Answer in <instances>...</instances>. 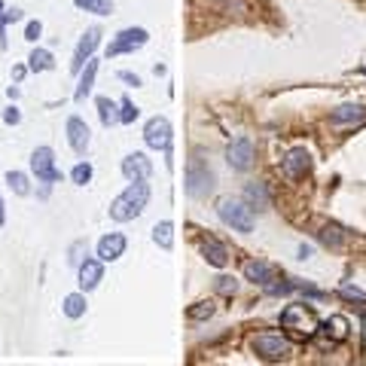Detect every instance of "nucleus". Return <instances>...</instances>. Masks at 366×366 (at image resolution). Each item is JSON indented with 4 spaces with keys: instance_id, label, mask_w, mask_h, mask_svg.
<instances>
[{
    "instance_id": "31",
    "label": "nucleus",
    "mask_w": 366,
    "mask_h": 366,
    "mask_svg": "<svg viewBox=\"0 0 366 366\" xmlns=\"http://www.w3.org/2000/svg\"><path fill=\"white\" fill-rule=\"evenodd\" d=\"M339 297H342V299H351V302L357 299L360 305H366V293L360 290V287H354V284H342V287H339Z\"/></svg>"
},
{
    "instance_id": "3",
    "label": "nucleus",
    "mask_w": 366,
    "mask_h": 366,
    "mask_svg": "<svg viewBox=\"0 0 366 366\" xmlns=\"http://www.w3.org/2000/svg\"><path fill=\"white\" fill-rule=\"evenodd\" d=\"M186 193L193 199H205V195L214 193V171L202 156H193L186 165Z\"/></svg>"
},
{
    "instance_id": "14",
    "label": "nucleus",
    "mask_w": 366,
    "mask_h": 366,
    "mask_svg": "<svg viewBox=\"0 0 366 366\" xmlns=\"http://www.w3.org/2000/svg\"><path fill=\"white\" fill-rule=\"evenodd\" d=\"M101 278H104L101 259H86V263H80V290L83 293L95 290V287L101 284Z\"/></svg>"
},
{
    "instance_id": "20",
    "label": "nucleus",
    "mask_w": 366,
    "mask_h": 366,
    "mask_svg": "<svg viewBox=\"0 0 366 366\" xmlns=\"http://www.w3.org/2000/svg\"><path fill=\"white\" fill-rule=\"evenodd\" d=\"M363 116H366V110L360 107V104H342V107H336L333 110V122L336 125H342V122H363Z\"/></svg>"
},
{
    "instance_id": "2",
    "label": "nucleus",
    "mask_w": 366,
    "mask_h": 366,
    "mask_svg": "<svg viewBox=\"0 0 366 366\" xmlns=\"http://www.w3.org/2000/svg\"><path fill=\"white\" fill-rule=\"evenodd\" d=\"M250 345H253V354H257L259 360H266V363L287 360L290 351H293L290 339H284V336H278V333H259V336H253Z\"/></svg>"
},
{
    "instance_id": "18",
    "label": "nucleus",
    "mask_w": 366,
    "mask_h": 366,
    "mask_svg": "<svg viewBox=\"0 0 366 366\" xmlns=\"http://www.w3.org/2000/svg\"><path fill=\"white\" fill-rule=\"evenodd\" d=\"M202 257L208 259L214 269H223V266L229 263V253L226 248H223L220 241H214V238H208V241H202Z\"/></svg>"
},
{
    "instance_id": "11",
    "label": "nucleus",
    "mask_w": 366,
    "mask_h": 366,
    "mask_svg": "<svg viewBox=\"0 0 366 366\" xmlns=\"http://www.w3.org/2000/svg\"><path fill=\"white\" fill-rule=\"evenodd\" d=\"M98 43H101V31H98V28H89L74 49V61H70V70H74V74H80V70L86 67V61L92 58V52L98 49Z\"/></svg>"
},
{
    "instance_id": "24",
    "label": "nucleus",
    "mask_w": 366,
    "mask_h": 366,
    "mask_svg": "<svg viewBox=\"0 0 366 366\" xmlns=\"http://www.w3.org/2000/svg\"><path fill=\"white\" fill-rule=\"evenodd\" d=\"M153 241L159 244V248H165V250H171V244H174V226L171 223H156V229H153Z\"/></svg>"
},
{
    "instance_id": "17",
    "label": "nucleus",
    "mask_w": 366,
    "mask_h": 366,
    "mask_svg": "<svg viewBox=\"0 0 366 366\" xmlns=\"http://www.w3.org/2000/svg\"><path fill=\"white\" fill-rule=\"evenodd\" d=\"M244 202L250 205V211H269L272 208L269 186H266V183H248V189H244Z\"/></svg>"
},
{
    "instance_id": "30",
    "label": "nucleus",
    "mask_w": 366,
    "mask_h": 366,
    "mask_svg": "<svg viewBox=\"0 0 366 366\" xmlns=\"http://www.w3.org/2000/svg\"><path fill=\"white\" fill-rule=\"evenodd\" d=\"M119 122H135V119L140 116V110L135 107V104H131V98H122V104H119Z\"/></svg>"
},
{
    "instance_id": "4",
    "label": "nucleus",
    "mask_w": 366,
    "mask_h": 366,
    "mask_svg": "<svg viewBox=\"0 0 366 366\" xmlns=\"http://www.w3.org/2000/svg\"><path fill=\"white\" fill-rule=\"evenodd\" d=\"M217 214H220V220L226 223V226H232L235 232H253V211L248 202L241 199H223L220 208H217Z\"/></svg>"
},
{
    "instance_id": "1",
    "label": "nucleus",
    "mask_w": 366,
    "mask_h": 366,
    "mask_svg": "<svg viewBox=\"0 0 366 366\" xmlns=\"http://www.w3.org/2000/svg\"><path fill=\"white\" fill-rule=\"evenodd\" d=\"M147 202H150V186H147V180H135L110 202V217H114L116 223L135 220V217L144 214Z\"/></svg>"
},
{
    "instance_id": "36",
    "label": "nucleus",
    "mask_w": 366,
    "mask_h": 366,
    "mask_svg": "<svg viewBox=\"0 0 366 366\" xmlns=\"http://www.w3.org/2000/svg\"><path fill=\"white\" fill-rule=\"evenodd\" d=\"M0 22H3V25L22 22V10H3V12H0Z\"/></svg>"
},
{
    "instance_id": "41",
    "label": "nucleus",
    "mask_w": 366,
    "mask_h": 366,
    "mask_svg": "<svg viewBox=\"0 0 366 366\" xmlns=\"http://www.w3.org/2000/svg\"><path fill=\"white\" fill-rule=\"evenodd\" d=\"M363 339H366V321H363Z\"/></svg>"
},
{
    "instance_id": "26",
    "label": "nucleus",
    "mask_w": 366,
    "mask_h": 366,
    "mask_svg": "<svg viewBox=\"0 0 366 366\" xmlns=\"http://www.w3.org/2000/svg\"><path fill=\"white\" fill-rule=\"evenodd\" d=\"M318 238H321L323 244H327V248H333V250L342 248V229L333 226V223H330V226H323V229L318 232Z\"/></svg>"
},
{
    "instance_id": "23",
    "label": "nucleus",
    "mask_w": 366,
    "mask_h": 366,
    "mask_svg": "<svg viewBox=\"0 0 366 366\" xmlns=\"http://www.w3.org/2000/svg\"><path fill=\"white\" fill-rule=\"evenodd\" d=\"M80 10L95 12V16H110L114 12V0H74Z\"/></svg>"
},
{
    "instance_id": "12",
    "label": "nucleus",
    "mask_w": 366,
    "mask_h": 366,
    "mask_svg": "<svg viewBox=\"0 0 366 366\" xmlns=\"http://www.w3.org/2000/svg\"><path fill=\"white\" fill-rule=\"evenodd\" d=\"M150 174H153V162L147 159V153H131V156L122 159V177L129 183L150 180Z\"/></svg>"
},
{
    "instance_id": "22",
    "label": "nucleus",
    "mask_w": 366,
    "mask_h": 366,
    "mask_svg": "<svg viewBox=\"0 0 366 366\" xmlns=\"http://www.w3.org/2000/svg\"><path fill=\"white\" fill-rule=\"evenodd\" d=\"M323 333H327L333 342H345L348 339V321H345L342 314H336V318H330L323 323Z\"/></svg>"
},
{
    "instance_id": "25",
    "label": "nucleus",
    "mask_w": 366,
    "mask_h": 366,
    "mask_svg": "<svg viewBox=\"0 0 366 366\" xmlns=\"http://www.w3.org/2000/svg\"><path fill=\"white\" fill-rule=\"evenodd\" d=\"M65 314L67 318H83V314H86V297H83V293L65 297Z\"/></svg>"
},
{
    "instance_id": "13",
    "label": "nucleus",
    "mask_w": 366,
    "mask_h": 366,
    "mask_svg": "<svg viewBox=\"0 0 366 366\" xmlns=\"http://www.w3.org/2000/svg\"><path fill=\"white\" fill-rule=\"evenodd\" d=\"M125 253V235L122 232H110V235H104L101 241H98V259L101 263H114Z\"/></svg>"
},
{
    "instance_id": "38",
    "label": "nucleus",
    "mask_w": 366,
    "mask_h": 366,
    "mask_svg": "<svg viewBox=\"0 0 366 366\" xmlns=\"http://www.w3.org/2000/svg\"><path fill=\"white\" fill-rule=\"evenodd\" d=\"M119 80H122V83H129V86H140V76L138 74H131V70H119Z\"/></svg>"
},
{
    "instance_id": "40",
    "label": "nucleus",
    "mask_w": 366,
    "mask_h": 366,
    "mask_svg": "<svg viewBox=\"0 0 366 366\" xmlns=\"http://www.w3.org/2000/svg\"><path fill=\"white\" fill-rule=\"evenodd\" d=\"M6 223V211H3V199H0V226Z\"/></svg>"
},
{
    "instance_id": "16",
    "label": "nucleus",
    "mask_w": 366,
    "mask_h": 366,
    "mask_svg": "<svg viewBox=\"0 0 366 366\" xmlns=\"http://www.w3.org/2000/svg\"><path fill=\"white\" fill-rule=\"evenodd\" d=\"M67 140L76 153H86L89 150V125L83 122L80 116H70L67 119Z\"/></svg>"
},
{
    "instance_id": "6",
    "label": "nucleus",
    "mask_w": 366,
    "mask_h": 366,
    "mask_svg": "<svg viewBox=\"0 0 366 366\" xmlns=\"http://www.w3.org/2000/svg\"><path fill=\"white\" fill-rule=\"evenodd\" d=\"M147 40H150V34L144 31V28H125V31L116 34V40L107 46V58H114V55H125V52H135V49L147 46Z\"/></svg>"
},
{
    "instance_id": "19",
    "label": "nucleus",
    "mask_w": 366,
    "mask_h": 366,
    "mask_svg": "<svg viewBox=\"0 0 366 366\" xmlns=\"http://www.w3.org/2000/svg\"><path fill=\"white\" fill-rule=\"evenodd\" d=\"M95 76H98V61L95 58H89L86 61V67L80 70V86H76V92H74V98L76 101H83V98L92 92V86H95Z\"/></svg>"
},
{
    "instance_id": "7",
    "label": "nucleus",
    "mask_w": 366,
    "mask_h": 366,
    "mask_svg": "<svg viewBox=\"0 0 366 366\" xmlns=\"http://www.w3.org/2000/svg\"><path fill=\"white\" fill-rule=\"evenodd\" d=\"M144 140L147 147H153V150H171V122H168L165 116H153L150 122L144 125Z\"/></svg>"
},
{
    "instance_id": "42",
    "label": "nucleus",
    "mask_w": 366,
    "mask_h": 366,
    "mask_svg": "<svg viewBox=\"0 0 366 366\" xmlns=\"http://www.w3.org/2000/svg\"><path fill=\"white\" fill-rule=\"evenodd\" d=\"M0 12H3V0H0Z\"/></svg>"
},
{
    "instance_id": "10",
    "label": "nucleus",
    "mask_w": 366,
    "mask_h": 366,
    "mask_svg": "<svg viewBox=\"0 0 366 366\" xmlns=\"http://www.w3.org/2000/svg\"><path fill=\"white\" fill-rule=\"evenodd\" d=\"M226 162L235 171H248L253 165V140L250 138H238L226 147Z\"/></svg>"
},
{
    "instance_id": "27",
    "label": "nucleus",
    "mask_w": 366,
    "mask_h": 366,
    "mask_svg": "<svg viewBox=\"0 0 366 366\" xmlns=\"http://www.w3.org/2000/svg\"><path fill=\"white\" fill-rule=\"evenodd\" d=\"M98 114H101V122H104V125H114V122H119L116 104L110 101V98H98Z\"/></svg>"
},
{
    "instance_id": "5",
    "label": "nucleus",
    "mask_w": 366,
    "mask_h": 366,
    "mask_svg": "<svg viewBox=\"0 0 366 366\" xmlns=\"http://www.w3.org/2000/svg\"><path fill=\"white\" fill-rule=\"evenodd\" d=\"M281 327L293 330L297 336L308 339V336L318 333V318H314V312L305 305H287L284 312H281Z\"/></svg>"
},
{
    "instance_id": "15",
    "label": "nucleus",
    "mask_w": 366,
    "mask_h": 366,
    "mask_svg": "<svg viewBox=\"0 0 366 366\" xmlns=\"http://www.w3.org/2000/svg\"><path fill=\"white\" fill-rule=\"evenodd\" d=\"M274 266L272 263H263V259H248L244 263V278L253 281V284H269V281H274Z\"/></svg>"
},
{
    "instance_id": "21",
    "label": "nucleus",
    "mask_w": 366,
    "mask_h": 366,
    "mask_svg": "<svg viewBox=\"0 0 366 366\" xmlns=\"http://www.w3.org/2000/svg\"><path fill=\"white\" fill-rule=\"evenodd\" d=\"M52 67H55L52 52H46V49H34L28 55V70H34V74H43V70H52Z\"/></svg>"
},
{
    "instance_id": "37",
    "label": "nucleus",
    "mask_w": 366,
    "mask_h": 366,
    "mask_svg": "<svg viewBox=\"0 0 366 366\" xmlns=\"http://www.w3.org/2000/svg\"><path fill=\"white\" fill-rule=\"evenodd\" d=\"M3 122L6 125H19V122H22V114H19L16 107H6L3 110Z\"/></svg>"
},
{
    "instance_id": "32",
    "label": "nucleus",
    "mask_w": 366,
    "mask_h": 366,
    "mask_svg": "<svg viewBox=\"0 0 366 366\" xmlns=\"http://www.w3.org/2000/svg\"><path fill=\"white\" fill-rule=\"evenodd\" d=\"M297 290V284H293V281H281V284H266V293H269V297H287V293H293Z\"/></svg>"
},
{
    "instance_id": "29",
    "label": "nucleus",
    "mask_w": 366,
    "mask_h": 366,
    "mask_svg": "<svg viewBox=\"0 0 366 366\" xmlns=\"http://www.w3.org/2000/svg\"><path fill=\"white\" fill-rule=\"evenodd\" d=\"M70 180L76 183V186H86L92 180V165L89 162H80V165H74V171H70Z\"/></svg>"
},
{
    "instance_id": "33",
    "label": "nucleus",
    "mask_w": 366,
    "mask_h": 366,
    "mask_svg": "<svg viewBox=\"0 0 366 366\" xmlns=\"http://www.w3.org/2000/svg\"><path fill=\"white\" fill-rule=\"evenodd\" d=\"M214 314V305L211 302H195L193 308H189V321H205Z\"/></svg>"
},
{
    "instance_id": "39",
    "label": "nucleus",
    "mask_w": 366,
    "mask_h": 366,
    "mask_svg": "<svg viewBox=\"0 0 366 366\" xmlns=\"http://www.w3.org/2000/svg\"><path fill=\"white\" fill-rule=\"evenodd\" d=\"M308 257H312V248H305V244H302V248H299V259H308Z\"/></svg>"
},
{
    "instance_id": "34",
    "label": "nucleus",
    "mask_w": 366,
    "mask_h": 366,
    "mask_svg": "<svg viewBox=\"0 0 366 366\" xmlns=\"http://www.w3.org/2000/svg\"><path fill=\"white\" fill-rule=\"evenodd\" d=\"M217 290H220L223 297H235V290H238L235 278H229V274H223V278H217Z\"/></svg>"
},
{
    "instance_id": "28",
    "label": "nucleus",
    "mask_w": 366,
    "mask_h": 366,
    "mask_svg": "<svg viewBox=\"0 0 366 366\" xmlns=\"http://www.w3.org/2000/svg\"><path fill=\"white\" fill-rule=\"evenodd\" d=\"M6 183H10V189L16 195H28L31 193V186H28V177L22 171H6Z\"/></svg>"
},
{
    "instance_id": "35",
    "label": "nucleus",
    "mask_w": 366,
    "mask_h": 366,
    "mask_svg": "<svg viewBox=\"0 0 366 366\" xmlns=\"http://www.w3.org/2000/svg\"><path fill=\"white\" fill-rule=\"evenodd\" d=\"M40 34H43V25H40V22H28V28H25V40L37 43V40H40Z\"/></svg>"
},
{
    "instance_id": "8",
    "label": "nucleus",
    "mask_w": 366,
    "mask_h": 366,
    "mask_svg": "<svg viewBox=\"0 0 366 366\" xmlns=\"http://www.w3.org/2000/svg\"><path fill=\"white\" fill-rule=\"evenodd\" d=\"M31 171L37 174L43 183H55L61 180L58 168H55V153L49 150V147H37V150L31 153Z\"/></svg>"
},
{
    "instance_id": "9",
    "label": "nucleus",
    "mask_w": 366,
    "mask_h": 366,
    "mask_svg": "<svg viewBox=\"0 0 366 366\" xmlns=\"http://www.w3.org/2000/svg\"><path fill=\"white\" fill-rule=\"evenodd\" d=\"M281 171H284V177H290V180L305 177V174L312 171V156H308V150H302V147L290 150L284 159H281Z\"/></svg>"
}]
</instances>
